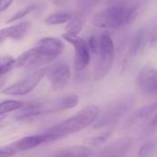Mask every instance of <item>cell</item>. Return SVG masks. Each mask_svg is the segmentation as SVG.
<instances>
[{"label":"cell","mask_w":157,"mask_h":157,"mask_svg":"<svg viewBox=\"0 0 157 157\" xmlns=\"http://www.w3.org/2000/svg\"><path fill=\"white\" fill-rule=\"evenodd\" d=\"M135 103V98L132 95L119 98L109 104L94 123L95 129H101L116 124L128 111L132 109Z\"/></svg>","instance_id":"obj_5"},{"label":"cell","mask_w":157,"mask_h":157,"mask_svg":"<svg viewBox=\"0 0 157 157\" xmlns=\"http://www.w3.org/2000/svg\"><path fill=\"white\" fill-rule=\"evenodd\" d=\"M112 130H109L105 132H103L102 134H99L98 136H95V137H91L87 140H86V143L89 145V146H92V147H98L103 144H105L111 136L112 134Z\"/></svg>","instance_id":"obj_20"},{"label":"cell","mask_w":157,"mask_h":157,"mask_svg":"<svg viewBox=\"0 0 157 157\" xmlns=\"http://www.w3.org/2000/svg\"><path fill=\"white\" fill-rule=\"evenodd\" d=\"M99 60L95 69L96 80L103 79L111 70L115 57V46L111 37L105 33L99 37Z\"/></svg>","instance_id":"obj_6"},{"label":"cell","mask_w":157,"mask_h":157,"mask_svg":"<svg viewBox=\"0 0 157 157\" xmlns=\"http://www.w3.org/2000/svg\"><path fill=\"white\" fill-rule=\"evenodd\" d=\"M16 63V60L9 55L0 57V76L9 72Z\"/></svg>","instance_id":"obj_22"},{"label":"cell","mask_w":157,"mask_h":157,"mask_svg":"<svg viewBox=\"0 0 157 157\" xmlns=\"http://www.w3.org/2000/svg\"><path fill=\"white\" fill-rule=\"evenodd\" d=\"M84 17L82 14L78 13L76 15H75L74 17H72L69 21H68V24L66 25L65 27V30L67 33H70V34H75L77 35L82 28H83V25H84Z\"/></svg>","instance_id":"obj_16"},{"label":"cell","mask_w":157,"mask_h":157,"mask_svg":"<svg viewBox=\"0 0 157 157\" xmlns=\"http://www.w3.org/2000/svg\"><path fill=\"white\" fill-rule=\"evenodd\" d=\"M45 75L50 81L52 89L55 91H60L67 86L71 77V72L69 66L61 61L46 68Z\"/></svg>","instance_id":"obj_9"},{"label":"cell","mask_w":157,"mask_h":157,"mask_svg":"<svg viewBox=\"0 0 157 157\" xmlns=\"http://www.w3.org/2000/svg\"><path fill=\"white\" fill-rule=\"evenodd\" d=\"M52 2H53L54 4H56V5H63V4H64L65 3V1L66 0H51Z\"/></svg>","instance_id":"obj_30"},{"label":"cell","mask_w":157,"mask_h":157,"mask_svg":"<svg viewBox=\"0 0 157 157\" xmlns=\"http://www.w3.org/2000/svg\"><path fill=\"white\" fill-rule=\"evenodd\" d=\"M16 155V150L12 146L0 147V156H12Z\"/></svg>","instance_id":"obj_27"},{"label":"cell","mask_w":157,"mask_h":157,"mask_svg":"<svg viewBox=\"0 0 157 157\" xmlns=\"http://www.w3.org/2000/svg\"><path fill=\"white\" fill-rule=\"evenodd\" d=\"M92 155L91 149L86 146H71L54 154L55 156H89Z\"/></svg>","instance_id":"obj_15"},{"label":"cell","mask_w":157,"mask_h":157,"mask_svg":"<svg viewBox=\"0 0 157 157\" xmlns=\"http://www.w3.org/2000/svg\"><path fill=\"white\" fill-rule=\"evenodd\" d=\"M155 143H146L144 145H142V147L140 148V152H139V155L140 156H147L152 155V153L155 151Z\"/></svg>","instance_id":"obj_24"},{"label":"cell","mask_w":157,"mask_h":157,"mask_svg":"<svg viewBox=\"0 0 157 157\" xmlns=\"http://www.w3.org/2000/svg\"><path fill=\"white\" fill-rule=\"evenodd\" d=\"M61 137L58 135L51 134L44 132L43 134H39V135H32V136H26L23 137L17 142H15L11 146L15 150L18 151H27V150H31L35 147H38L43 144L53 142L57 139H60Z\"/></svg>","instance_id":"obj_10"},{"label":"cell","mask_w":157,"mask_h":157,"mask_svg":"<svg viewBox=\"0 0 157 157\" xmlns=\"http://www.w3.org/2000/svg\"><path fill=\"white\" fill-rule=\"evenodd\" d=\"M102 0H77V5L79 8V13L86 16L89 11L97 6Z\"/></svg>","instance_id":"obj_21"},{"label":"cell","mask_w":157,"mask_h":157,"mask_svg":"<svg viewBox=\"0 0 157 157\" xmlns=\"http://www.w3.org/2000/svg\"><path fill=\"white\" fill-rule=\"evenodd\" d=\"M151 126H153V127H157V113L156 115L155 116V118L152 120V121H151Z\"/></svg>","instance_id":"obj_29"},{"label":"cell","mask_w":157,"mask_h":157,"mask_svg":"<svg viewBox=\"0 0 157 157\" xmlns=\"http://www.w3.org/2000/svg\"><path fill=\"white\" fill-rule=\"evenodd\" d=\"M139 12V5L129 6L124 2L116 1L93 17V24L102 29H117L132 22Z\"/></svg>","instance_id":"obj_2"},{"label":"cell","mask_w":157,"mask_h":157,"mask_svg":"<svg viewBox=\"0 0 157 157\" xmlns=\"http://www.w3.org/2000/svg\"><path fill=\"white\" fill-rule=\"evenodd\" d=\"M157 110V101L156 102H154L148 106H145L144 108H141L140 109H138L132 119L133 121H136V120H142V119H146L148 118L149 116H151L154 112H155Z\"/></svg>","instance_id":"obj_18"},{"label":"cell","mask_w":157,"mask_h":157,"mask_svg":"<svg viewBox=\"0 0 157 157\" xmlns=\"http://www.w3.org/2000/svg\"><path fill=\"white\" fill-rule=\"evenodd\" d=\"M156 78L157 70L151 63H147L143 67L137 76L138 86L145 93H151V89Z\"/></svg>","instance_id":"obj_12"},{"label":"cell","mask_w":157,"mask_h":157,"mask_svg":"<svg viewBox=\"0 0 157 157\" xmlns=\"http://www.w3.org/2000/svg\"><path fill=\"white\" fill-rule=\"evenodd\" d=\"M29 28L30 22L23 21L19 24L0 29V44L6 41L7 39H13L15 40H22L27 35Z\"/></svg>","instance_id":"obj_11"},{"label":"cell","mask_w":157,"mask_h":157,"mask_svg":"<svg viewBox=\"0 0 157 157\" xmlns=\"http://www.w3.org/2000/svg\"><path fill=\"white\" fill-rule=\"evenodd\" d=\"M1 120H2V119H0V121H1Z\"/></svg>","instance_id":"obj_33"},{"label":"cell","mask_w":157,"mask_h":157,"mask_svg":"<svg viewBox=\"0 0 157 157\" xmlns=\"http://www.w3.org/2000/svg\"><path fill=\"white\" fill-rule=\"evenodd\" d=\"M63 39L71 43L75 50V56L74 61V67L75 71H83L90 62V50L87 42L75 34H70L65 32L62 35Z\"/></svg>","instance_id":"obj_8"},{"label":"cell","mask_w":157,"mask_h":157,"mask_svg":"<svg viewBox=\"0 0 157 157\" xmlns=\"http://www.w3.org/2000/svg\"><path fill=\"white\" fill-rule=\"evenodd\" d=\"M79 102L76 95H67L64 97L50 99H42L23 105L19 109L17 119L24 120L43 114L56 113L62 110L75 108Z\"/></svg>","instance_id":"obj_3"},{"label":"cell","mask_w":157,"mask_h":157,"mask_svg":"<svg viewBox=\"0 0 157 157\" xmlns=\"http://www.w3.org/2000/svg\"><path fill=\"white\" fill-rule=\"evenodd\" d=\"M4 83H5V80H2V79H0V88L4 86Z\"/></svg>","instance_id":"obj_32"},{"label":"cell","mask_w":157,"mask_h":157,"mask_svg":"<svg viewBox=\"0 0 157 157\" xmlns=\"http://www.w3.org/2000/svg\"><path fill=\"white\" fill-rule=\"evenodd\" d=\"M147 31L145 29H140L134 35L131 46L128 51L127 57L128 58H134L137 56L144 48L147 42Z\"/></svg>","instance_id":"obj_14"},{"label":"cell","mask_w":157,"mask_h":157,"mask_svg":"<svg viewBox=\"0 0 157 157\" xmlns=\"http://www.w3.org/2000/svg\"><path fill=\"white\" fill-rule=\"evenodd\" d=\"M46 75V68L39 69L34 71L30 75H27L23 79L14 83L8 87L5 88L2 93L10 96H24L30 93L41 81L43 76Z\"/></svg>","instance_id":"obj_7"},{"label":"cell","mask_w":157,"mask_h":157,"mask_svg":"<svg viewBox=\"0 0 157 157\" xmlns=\"http://www.w3.org/2000/svg\"><path fill=\"white\" fill-rule=\"evenodd\" d=\"M23 102L18 100H6L0 103V115L6 114L17 109H19L23 106Z\"/></svg>","instance_id":"obj_19"},{"label":"cell","mask_w":157,"mask_h":157,"mask_svg":"<svg viewBox=\"0 0 157 157\" xmlns=\"http://www.w3.org/2000/svg\"><path fill=\"white\" fill-rule=\"evenodd\" d=\"M14 0H0V12L6 10L13 3Z\"/></svg>","instance_id":"obj_28"},{"label":"cell","mask_w":157,"mask_h":157,"mask_svg":"<svg viewBox=\"0 0 157 157\" xmlns=\"http://www.w3.org/2000/svg\"><path fill=\"white\" fill-rule=\"evenodd\" d=\"M100 111L98 106L89 105L82 109L75 116L49 128L45 132L63 136L78 132L94 123L98 118Z\"/></svg>","instance_id":"obj_4"},{"label":"cell","mask_w":157,"mask_h":157,"mask_svg":"<svg viewBox=\"0 0 157 157\" xmlns=\"http://www.w3.org/2000/svg\"><path fill=\"white\" fill-rule=\"evenodd\" d=\"M88 47L89 50L93 52V53H98L99 52V39H98L96 36L92 35L90 36L89 40H88Z\"/></svg>","instance_id":"obj_26"},{"label":"cell","mask_w":157,"mask_h":157,"mask_svg":"<svg viewBox=\"0 0 157 157\" xmlns=\"http://www.w3.org/2000/svg\"><path fill=\"white\" fill-rule=\"evenodd\" d=\"M132 145V141L130 138L121 139L115 143L107 145L98 153L100 156H122L127 154Z\"/></svg>","instance_id":"obj_13"},{"label":"cell","mask_w":157,"mask_h":157,"mask_svg":"<svg viewBox=\"0 0 157 157\" xmlns=\"http://www.w3.org/2000/svg\"><path fill=\"white\" fill-rule=\"evenodd\" d=\"M64 44L57 38L45 37L37 45L23 52L17 60V67L23 69H36L56 60L63 52Z\"/></svg>","instance_id":"obj_1"},{"label":"cell","mask_w":157,"mask_h":157,"mask_svg":"<svg viewBox=\"0 0 157 157\" xmlns=\"http://www.w3.org/2000/svg\"><path fill=\"white\" fill-rule=\"evenodd\" d=\"M153 92H157V78L154 86H153V87H152V89H151V93H153Z\"/></svg>","instance_id":"obj_31"},{"label":"cell","mask_w":157,"mask_h":157,"mask_svg":"<svg viewBox=\"0 0 157 157\" xmlns=\"http://www.w3.org/2000/svg\"><path fill=\"white\" fill-rule=\"evenodd\" d=\"M147 40L151 46H157V22L149 31V33L147 32Z\"/></svg>","instance_id":"obj_25"},{"label":"cell","mask_w":157,"mask_h":157,"mask_svg":"<svg viewBox=\"0 0 157 157\" xmlns=\"http://www.w3.org/2000/svg\"><path fill=\"white\" fill-rule=\"evenodd\" d=\"M72 17V16L69 13L66 12H58L52 14L47 17L45 19V23L48 25H58V24H63L69 21V19Z\"/></svg>","instance_id":"obj_17"},{"label":"cell","mask_w":157,"mask_h":157,"mask_svg":"<svg viewBox=\"0 0 157 157\" xmlns=\"http://www.w3.org/2000/svg\"><path fill=\"white\" fill-rule=\"evenodd\" d=\"M35 8H36V6H27V7H25V8H23V9L19 10L17 14H15L12 17H10L6 22L10 23V22H13V21H15V20H17V19H19V18H21V17H25V16H27L29 13H30L31 11H33Z\"/></svg>","instance_id":"obj_23"}]
</instances>
